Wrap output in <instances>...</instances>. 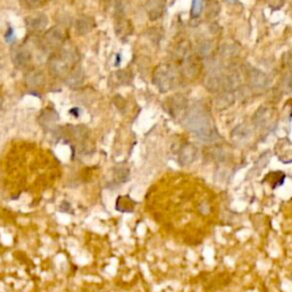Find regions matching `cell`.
I'll return each instance as SVG.
<instances>
[{
  "mask_svg": "<svg viewBox=\"0 0 292 292\" xmlns=\"http://www.w3.org/2000/svg\"><path fill=\"white\" fill-rule=\"evenodd\" d=\"M183 122L193 135L204 143H216L222 140L210 111L202 103L188 106Z\"/></svg>",
  "mask_w": 292,
  "mask_h": 292,
  "instance_id": "cell-1",
  "label": "cell"
},
{
  "mask_svg": "<svg viewBox=\"0 0 292 292\" xmlns=\"http://www.w3.org/2000/svg\"><path fill=\"white\" fill-rule=\"evenodd\" d=\"M56 141H64L65 144L70 145L72 149V160H76L78 156L90 155L94 151L88 146L89 130L86 126H71L58 127L53 133Z\"/></svg>",
  "mask_w": 292,
  "mask_h": 292,
  "instance_id": "cell-2",
  "label": "cell"
},
{
  "mask_svg": "<svg viewBox=\"0 0 292 292\" xmlns=\"http://www.w3.org/2000/svg\"><path fill=\"white\" fill-rule=\"evenodd\" d=\"M80 56L77 49H63L60 54L54 55L49 60V72L56 78H66L70 71L78 64Z\"/></svg>",
  "mask_w": 292,
  "mask_h": 292,
  "instance_id": "cell-3",
  "label": "cell"
},
{
  "mask_svg": "<svg viewBox=\"0 0 292 292\" xmlns=\"http://www.w3.org/2000/svg\"><path fill=\"white\" fill-rule=\"evenodd\" d=\"M176 69L169 64H159L153 71L152 82L160 93H167L171 90L177 84V74Z\"/></svg>",
  "mask_w": 292,
  "mask_h": 292,
  "instance_id": "cell-4",
  "label": "cell"
},
{
  "mask_svg": "<svg viewBox=\"0 0 292 292\" xmlns=\"http://www.w3.org/2000/svg\"><path fill=\"white\" fill-rule=\"evenodd\" d=\"M163 109L169 113V116L173 119H178L183 121L185 114L188 109L187 98L180 94L172 95L165 100L163 103Z\"/></svg>",
  "mask_w": 292,
  "mask_h": 292,
  "instance_id": "cell-5",
  "label": "cell"
},
{
  "mask_svg": "<svg viewBox=\"0 0 292 292\" xmlns=\"http://www.w3.org/2000/svg\"><path fill=\"white\" fill-rule=\"evenodd\" d=\"M252 124L257 129L265 130V132H272L275 128V121L272 109L267 106L259 108L252 117Z\"/></svg>",
  "mask_w": 292,
  "mask_h": 292,
  "instance_id": "cell-6",
  "label": "cell"
},
{
  "mask_svg": "<svg viewBox=\"0 0 292 292\" xmlns=\"http://www.w3.org/2000/svg\"><path fill=\"white\" fill-rule=\"evenodd\" d=\"M65 42V34L60 27H52L46 33L43 34L42 38V46L43 48L48 52H54L63 47Z\"/></svg>",
  "mask_w": 292,
  "mask_h": 292,
  "instance_id": "cell-7",
  "label": "cell"
},
{
  "mask_svg": "<svg viewBox=\"0 0 292 292\" xmlns=\"http://www.w3.org/2000/svg\"><path fill=\"white\" fill-rule=\"evenodd\" d=\"M248 82L252 92L262 93L270 86V78L266 73L256 68H249L248 70Z\"/></svg>",
  "mask_w": 292,
  "mask_h": 292,
  "instance_id": "cell-8",
  "label": "cell"
},
{
  "mask_svg": "<svg viewBox=\"0 0 292 292\" xmlns=\"http://www.w3.org/2000/svg\"><path fill=\"white\" fill-rule=\"evenodd\" d=\"M198 156L199 148L192 143H185L179 146L178 152H177V162L181 167H187V165L195 162Z\"/></svg>",
  "mask_w": 292,
  "mask_h": 292,
  "instance_id": "cell-9",
  "label": "cell"
},
{
  "mask_svg": "<svg viewBox=\"0 0 292 292\" xmlns=\"http://www.w3.org/2000/svg\"><path fill=\"white\" fill-rule=\"evenodd\" d=\"M60 121V116L52 108L43 109L38 117V122L40 127L47 133H54L58 127L57 122Z\"/></svg>",
  "mask_w": 292,
  "mask_h": 292,
  "instance_id": "cell-10",
  "label": "cell"
},
{
  "mask_svg": "<svg viewBox=\"0 0 292 292\" xmlns=\"http://www.w3.org/2000/svg\"><path fill=\"white\" fill-rule=\"evenodd\" d=\"M84 81H85L84 69L78 64L70 71V73L65 78V84L72 89L80 88V87L84 85Z\"/></svg>",
  "mask_w": 292,
  "mask_h": 292,
  "instance_id": "cell-11",
  "label": "cell"
},
{
  "mask_svg": "<svg viewBox=\"0 0 292 292\" xmlns=\"http://www.w3.org/2000/svg\"><path fill=\"white\" fill-rule=\"evenodd\" d=\"M48 25V17L45 14H35L26 17V26L31 32H41Z\"/></svg>",
  "mask_w": 292,
  "mask_h": 292,
  "instance_id": "cell-12",
  "label": "cell"
},
{
  "mask_svg": "<svg viewBox=\"0 0 292 292\" xmlns=\"http://www.w3.org/2000/svg\"><path fill=\"white\" fill-rule=\"evenodd\" d=\"M165 10V0H147L146 11L151 21H155L162 17Z\"/></svg>",
  "mask_w": 292,
  "mask_h": 292,
  "instance_id": "cell-13",
  "label": "cell"
},
{
  "mask_svg": "<svg viewBox=\"0 0 292 292\" xmlns=\"http://www.w3.org/2000/svg\"><path fill=\"white\" fill-rule=\"evenodd\" d=\"M11 60H13V63L16 68H25L31 61V54L26 48L17 47V48H15L13 52H11Z\"/></svg>",
  "mask_w": 292,
  "mask_h": 292,
  "instance_id": "cell-14",
  "label": "cell"
},
{
  "mask_svg": "<svg viewBox=\"0 0 292 292\" xmlns=\"http://www.w3.org/2000/svg\"><path fill=\"white\" fill-rule=\"evenodd\" d=\"M250 137H251V129L249 126L247 125H239L238 127H235L232 130V134H231L232 142H234L235 144H239V145L247 143Z\"/></svg>",
  "mask_w": 292,
  "mask_h": 292,
  "instance_id": "cell-15",
  "label": "cell"
},
{
  "mask_svg": "<svg viewBox=\"0 0 292 292\" xmlns=\"http://www.w3.org/2000/svg\"><path fill=\"white\" fill-rule=\"evenodd\" d=\"M95 27V21L93 17L87 16V15H82V16L78 17L74 22V30L79 35L88 34Z\"/></svg>",
  "mask_w": 292,
  "mask_h": 292,
  "instance_id": "cell-16",
  "label": "cell"
},
{
  "mask_svg": "<svg viewBox=\"0 0 292 292\" xmlns=\"http://www.w3.org/2000/svg\"><path fill=\"white\" fill-rule=\"evenodd\" d=\"M235 94L234 92H220L217 93L215 97V106L217 110L222 111L226 110L234 104Z\"/></svg>",
  "mask_w": 292,
  "mask_h": 292,
  "instance_id": "cell-17",
  "label": "cell"
},
{
  "mask_svg": "<svg viewBox=\"0 0 292 292\" xmlns=\"http://www.w3.org/2000/svg\"><path fill=\"white\" fill-rule=\"evenodd\" d=\"M136 204V201L130 198V195H119L116 201V209L122 214H130L135 210Z\"/></svg>",
  "mask_w": 292,
  "mask_h": 292,
  "instance_id": "cell-18",
  "label": "cell"
},
{
  "mask_svg": "<svg viewBox=\"0 0 292 292\" xmlns=\"http://www.w3.org/2000/svg\"><path fill=\"white\" fill-rule=\"evenodd\" d=\"M113 180L110 185H114V186H118V185L125 184L129 181L130 179V170L125 167L124 164H118L113 168Z\"/></svg>",
  "mask_w": 292,
  "mask_h": 292,
  "instance_id": "cell-19",
  "label": "cell"
},
{
  "mask_svg": "<svg viewBox=\"0 0 292 292\" xmlns=\"http://www.w3.org/2000/svg\"><path fill=\"white\" fill-rule=\"evenodd\" d=\"M209 157L211 160H214L216 163H225L230 157L227 149L222 145H214L209 148L208 151Z\"/></svg>",
  "mask_w": 292,
  "mask_h": 292,
  "instance_id": "cell-20",
  "label": "cell"
},
{
  "mask_svg": "<svg viewBox=\"0 0 292 292\" xmlns=\"http://www.w3.org/2000/svg\"><path fill=\"white\" fill-rule=\"evenodd\" d=\"M286 180V173L283 171H270L267 175L264 177L263 183H266L270 185L272 189H276L278 187H281Z\"/></svg>",
  "mask_w": 292,
  "mask_h": 292,
  "instance_id": "cell-21",
  "label": "cell"
},
{
  "mask_svg": "<svg viewBox=\"0 0 292 292\" xmlns=\"http://www.w3.org/2000/svg\"><path fill=\"white\" fill-rule=\"evenodd\" d=\"M43 81H45V78H43V74L40 71H32L26 76V86L29 88H39V87L42 86Z\"/></svg>",
  "mask_w": 292,
  "mask_h": 292,
  "instance_id": "cell-22",
  "label": "cell"
},
{
  "mask_svg": "<svg viewBox=\"0 0 292 292\" xmlns=\"http://www.w3.org/2000/svg\"><path fill=\"white\" fill-rule=\"evenodd\" d=\"M116 32L120 38H125L133 32V26L128 19H119L116 24Z\"/></svg>",
  "mask_w": 292,
  "mask_h": 292,
  "instance_id": "cell-23",
  "label": "cell"
},
{
  "mask_svg": "<svg viewBox=\"0 0 292 292\" xmlns=\"http://www.w3.org/2000/svg\"><path fill=\"white\" fill-rule=\"evenodd\" d=\"M212 53V43L208 40L201 41L198 46H196V56L199 58H204L210 56Z\"/></svg>",
  "mask_w": 292,
  "mask_h": 292,
  "instance_id": "cell-24",
  "label": "cell"
},
{
  "mask_svg": "<svg viewBox=\"0 0 292 292\" xmlns=\"http://www.w3.org/2000/svg\"><path fill=\"white\" fill-rule=\"evenodd\" d=\"M239 53V48L234 45H225L219 50V56L223 60H232Z\"/></svg>",
  "mask_w": 292,
  "mask_h": 292,
  "instance_id": "cell-25",
  "label": "cell"
},
{
  "mask_svg": "<svg viewBox=\"0 0 292 292\" xmlns=\"http://www.w3.org/2000/svg\"><path fill=\"white\" fill-rule=\"evenodd\" d=\"M270 159H271V152H264L262 155L259 156V159L257 160V162L255 163V167H254V170L252 171H257L260 172L263 170V168H265L266 165L270 162Z\"/></svg>",
  "mask_w": 292,
  "mask_h": 292,
  "instance_id": "cell-26",
  "label": "cell"
},
{
  "mask_svg": "<svg viewBox=\"0 0 292 292\" xmlns=\"http://www.w3.org/2000/svg\"><path fill=\"white\" fill-rule=\"evenodd\" d=\"M204 0H192V7H191V17L196 18L202 14L203 10Z\"/></svg>",
  "mask_w": 292,
  "mask_h": 292,
  "instance_id": "cell-27",
  "label": "cell"
},
{
  "mask_svg": "<svg viewBox=\"0 0 292 292\" xmlns=\"http://www.w3.org/2000/svg\"><path fill=\"white\" fill-rule=\"evenodd\" d=\"M58 210L61 212H64V214H73V209L71 207V203L68 202V201H63L60 208H58Z\"/></svg>",
  "mask_w": 292,
  "mask_h": 292,
  "instance_id": "cell-28",
  "label": "cell"
},
{
  "mask_svg": "<svg viewBox=\"0 0 292 292\" xmlns=\"http://www.w3.org/2000/svg\"><path fill=\"white\" fill-rule=\"evenodd\" d=\"M117 77L119 79L121 84H127V82L132 80V78H130V76L126 72V71H119V72H117Z\"/></svg>",
  "mask_w": 292,
  "mask_h": 292,
  "instance_id": "cell-29",
  "label": "cell"
},
{
  "mask_svg": "<svg viewBox=\"0 0 292 292\" xmlns=\"http://www.w3.org/2000/svg\"><path fill=\"white\" fill-rule=\"evenodd\" d=\"M25 2L31 8H38V7H40L45 2V0H25Z\"/></svg>",
  "mask_w": 292,
  "mask_h": 292,
  "instance_id": "cell-30",
  "label": "cell"
},
{
  "mask_svg": "<svg viewBox=\"0 0 292 292\" xmlns=\"http://www.w3.org/2000/svg\"><path fill=\"white\" fill-rule=\"evenodd\" d=\"M283 2H284V0H268V3H270V5L275 9H278V8H280V7H282Z\"/></svg>",
  "mask_w": 292,
  "mask_h": 292,
  "instance_id": "cell-31",
  "label": "cell"
},
{
  "mask_svg": "<svg viewBox=\"0 0 292 292\" xmlns=\"http://www.w3.org/2000/svg\"><path fill=\"white\" fill-rule=\"evenodd\" d=\"M5 38H6V41L7 42H13L14 41V31L11 27L9 26L8 30H7V33L5 34Z\"/></svg>",
  "mask_w": 292,
  "mask_h": 292,
  "instance_id": "cell-32",
  "label": "cell"
},
{
  "mask_svg": "<svg viewBox=\"0 0 292 292\" xmlns=\"http://www.w3.org/2000/svg\"><path fill=\"white\" fill-rule=\"evenodd\" d=\"M70 113L72 114V116L76 117V118H78V117H79V114H80V110H79L78 108L71 109V110H70Z\"/></svg>",
  "mask_w": 292,
  "mask_h": 292,
  "instance_id": "cell-33",
  "label": "cell"
}]
</instances>
